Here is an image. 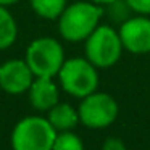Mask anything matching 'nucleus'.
<instances>
[{
	"label": "nucleus",
	"mask_w": 150,
	"mask_h": 150,
	"mask_svg": "<svg viewBox=\"0 0 150 150\" xmlns=\"http://www.w3.org/2000/svg\"><path fill=\"white\" fill-rule=\"evenodd\" d=\"M86 58L95 68H111L123 55V42L118 31L110 26H97L86 39Z\"/></svg>",
	"instance_id": "obj_4"
},
{
	"label": "nucleus",
	"mask_w": 150,
	"mask_h": 150,
	"mask_svg": "<svg viewBox=\"0 0 150 150\" xmlns=\"http://www.w3.org/2000/svg\"><path fill=\"white\" fill-rule=\"evenodd\" d=\"M79 121L92 129H102L115 123L118 116V103L105 92H92L82 98L78 108Z\"/></svg>",
	"instance_id": "obj_6"
},
{
	"label": "nucleus",
	"mask_w": 150,
	"mask_h": 150,
	"mask_svg": "<svg viewBox=\"0 0 150 150\" xmlns=\"http://www.w3.org/2000/svg\"><path fill=\"white\" fill-rule=\"evenodd\" d=\"M63 91L76 98H84L97 91L98 73L87 58L65 60L58 73Z\"/></svg>",
	"instance_id": "obj_5"
},
{
	"label": "nucleus",
	"mask_w": 150,
	"mask_h": 150,
	"mask_svg": "<svg viewBox=\"0 0 150 150\" xmlns=\"http://www.w3.org/2000/svg\"><path fill=\"white\" fill-rule=\"evenodd\" d=\"M102 150H126V145L118 137H107L102 145Z\"/></svg>",
	"instance_id": "obj_15"
},
{
	"label": "nucleus",
	"mask_w": 150,
	"mask_h": 150,
	"mask_svg": "<svg viewBox=\"0 0 150 150\" xmlns=\"http://www.w3.org/2000/svg\"><path fill=\"white\" fill-rule=\"evenodd\" d=\"M123 49L136 55L150 53V18L134 16L123 21L118 29Z\"/></svg>",
	"instance_id": "obj_7"
},
{
	"label": "nucleus",
	"mask_w": 150,
	"mask_h": 150,
	"mask_svg": "<svg viewBox=\"0 0 150 150\" xmlns=\"http://www.w3.org/2000/svg\"><path fill=\"white\" fill-rule=\"evenodd\" d=\"M31 7L44 20H57L66 8V0H31Z\"/></svg>",
	"instance_id": "obj_12"
},
{
	"label": "nucleus",
	"mask_w": 150,
	"mask_h": 150,
	"mask_svg": "<svg viewBox=\"0 0 150 150\" xmlns=\"http://www.w3.org/2000/svg\"><path fill=\"white\" fill-rule=\"evenodd\" d=\"M26 63L36 78L58 76L65 63L62 44L52 37H39L33 40L26 50Z\"/></svg>",
	"instance_id": "obj_3"
},
{
	"label": "nucleus",
	"mask_w": 150,
	"mask_h": 150,
	"mask_svg": "<svg viewBox=\"0 0 150 150\" xmlns=\"http://www.w3.org/2000/svg\"><path fill=\"white\" fill-rule=\"evenodd\" d=\"M52 150H84V144L76 134L69 131H62L57 132Z\"/></svg>",
	"instance_id": "obj_13"
},
{
	"label": "nucleus",
	"mask_w": 150,
	"mask_h": 150,
	"mask_svg": "<svg viewBox=\"0 0 150 150\" xmlns=\"http://www.w3.org/2000/svg\"><path fill=\"white\" fill-rule=\"evenodd\" d=\"M102 15V5L94 2H74L66 5L63 13L58 16L60 34L68 42L86 40L98 26Z\"/></svg>",
	"instance_id": "obj_1"
},
{
	"label": "nucleus",
	"mask_w": 150,
	"mask_h": 150,
	"mask_svg": "<svg viewBox=\"0 0 150 150\" xmlns=\"http://www.w3.org/2000/svg\"><path fill=\"white\" fill-rule=\"evenodd\" d=\"M57 137L55 127L49 120L28 116L18 121L11 132L13 150H52Z\"/></svg>",
	"instance_id": "obj_2"
},
{
	"label": "nucleus",
	"mask_w": 150,
	"mask_h": 150,
	"mask_svg": "<svg viewBox=\"0 0 150 150\" xmlns=\"http://www.w3.org/2000/svg\"><path fill=\"white\" fill-rule=\"evenodd\" d=\"M29 65L23 60H10L0 66V89L7 94L20 95L29 91L34 81Z\"/></svg>",
	"instance_id": "obj_8"
},
{
	"label": "nucleus",
	"mask_w": 150,
	"mask_h": 150,
	"mask_svg": "<svg viewBox=\"0 0 150 150\" xmlns=\"http://www.w3.org/2000/svg\"><path fill=\"white\" fill-rule=\"evenodd\" d=\"M124 2L134 13L144 15V16L150 15V0H124Z\"/></svg>",
	"instance_id": "obj_14"
},
{
	"label": "nucleus",
	"mask_w": 150,
	"mask_h": 150,
	"mask_svg": "<svg viewBox=\"0 0 150 150\" xmlns=\"http://www.w3.org/2000/svg\"><path fill=\"white\" fill-rule=\"evenodd\" d=\"M91 2L98 4V5H110V4H113V2H116V0H91Z\"/></svg>",
	"instance_id": "obj_16"
},
{
	"label": "nucleus",
	"mask_w": 150,
	"mask_h": 150,
	"mask_svg": "<svg viewBox=\"0 0 150 150\" xmlns=\"http://www.w3.org/2000/svg\"><path fill=\"white\" fill-rule=\"evenodd\" d=\"M18 0H0V5L2 7H10V5H13V4H16Z\"/></svg>",
	"instance_id": "obj_17"
},
{
	"label": "nucleus",
	"mask_w": 150,
	"mask_h": 150,
	"mask_svg": "<svg viewBox=\"0 0 150 150\" xmlns=\"http://www.w3.org/2000/svg\"><path fill=\"white\" fill-rule=\"evenodd\" d=\"M18 36V28L10 11L0 5V50L8 49L15 44Z\"/></svg>",
	"instance_id": "obj_11"
},
{
	"label": "nucleus",
	"mask_w": 150,
	"mask_h": 150,
	"mask_svg": "<svg viewBox=\"0 0 150 150\" xmlns=\"http://www.w3.org/2000/svg\"><path fill=\"white\" fill-rule=\"evenodd\" d=\"M47 120L55 127L57 132L58 131L60 132L62 131H71L79 123V113L78 110H74L68 103H57L49 110V118Z\"/></svg>",
	"instance_id": "obj_10"
},
{
	"label": "nucleus",
	"mask_w": 150,
	"mask_h": 150,
	"mask_svg": "<svg viewBox=\"0 0 150 150\" xmlns=\"http://www.w3.org/2000/svg\"><path fill=\"white\" fill-rule=\"evenodd\" d=\"M29 102L36 110L49 111L58 103V87L52 78H36L29 87Z\"/></svg>",
	"instance_id": "obj_9"
}]
</instances>
